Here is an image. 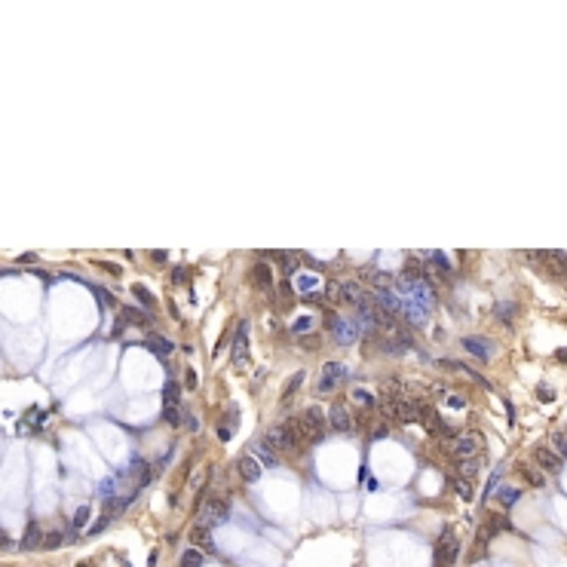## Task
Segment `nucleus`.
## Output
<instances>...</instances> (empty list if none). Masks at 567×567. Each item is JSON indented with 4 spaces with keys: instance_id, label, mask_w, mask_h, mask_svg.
<instances>
[{
    "instance_id": "4468645a",
    "label": "nucleus",
    "mask_w": 567,
    "mask_h": 567,
    "mask_svg": "<svg viewBox=\"0 0 567 567\" xmlns=\"http://www.w3.org/2000/svg\"><path fill=\"white\" fill-rule=\"evenodd\" d=\"M249 279H252V285H255V288H261V291H270V288H273V270H270L264 261H258L255 267H252Z\"/></svg>"
},
{
    "instance_id": "49530a36",
    "label": "nucleus",
    "mask_w": 567,
    "mask_h": 567,
    "mask_svg": "<svg viewBox=\"0 0 567 567\" xmlns=\"http://www.w3.org/2000/svg\"><path fill=\"white\" fill-rule=\"evenodd\" d=\"M108 521H111V515H101V521H95L92 527H89V534H98L101 527H108Z\"/></svg>"
},
{
    "instance_id": "aec40b11",
    "label": "nucleus",
    "mask_w": 567,
    "mask_h": 567,
    "mask_svg": "<svg viewBox=\"0 0 567 567\" xmlns=\"http://www.w3.org/2000/svg\"><path fill=\"white\" fill-rule=\"evenodd\" d=\"M518 313V304H512V300H503V304H494V316L500 319L503 325H512V319Z\"/></svg>"
},
{
    "instance_id": "603ef678",
    "label": "nucleus",
    "mask_w": 567,
    "mask_h": 567,
    "mask_svg": "<svg viewBox=\"0 0 567 567\" xmlns=\"http://www.w3.org/2000/svg\"><path fill=\"white\" fill-rule=\"evenodd\" d=\"M564 435H567V429H564Z\"/></svg>"
},
{
    "instance_id": "393cba45",
    "label": "nucleus",
    "mask_w": 567,
    "mask_h": 567,
    "mask_svg": "<svg viewBox=\"0 0 567 567\" xmlns=\"http://www.w3.org/2000/svg\"><path fill=\"white\" fill-rule=\"evenodd\" d=\"M304 380H307V374H304V371H297V374H291V377H288V383L282 386V402H288V399H291V393H294V389H297L300 383H304Z\"/></svg>"
},
{
    "instance_id": "20e7f679",
    "label": "nucleus",
    "mask_w": 567,
    "mask_h": 567,
    "mask_svg": "<svg viewBox=\"0 0 567 567\" xmlns=\"http://www.w3.org/2000/svg\"><path fill=\"white\" fill-rule=\"evenodd\" d=\"M347 377H350V368H347V365H341V362H325V365H322V377H319L316 389H319V393H334V389H338Z\"/></svg>"
},
{
    "instance_id": "412c9836",
    "label": "nucleus",
    "mask_w": 567,
    "mask_h": 567,
    "mask_svg": "<svg viewBox=\"0 0 567 567\" xmlns=\"http://www.w3.org/2000/svg\"><path fill=\"white\" fill-rule=\"evenodd\" d=\"M163 402H166V408H178V402H181V383L169 380L166 389H163Z\"/></svg>"
},
{
    "instance_id": "3c124183",
    "label": "nucleus",
    "mask_w": 567,
    "mask_h": 567,
    "mask_svg": "<svg viewBox=\"0 0 567 567\" xmlns=\"http://www.w3.org/2000/svg\"><path fill=\"white\" fill-rule=\"evenodd\" d=\"M555 359H558V362H567V350H558V353H555Z\"/></svg>"
},
{
    "instance_id": "c9c22d12",
    "label": "nucleus",
    "mask_w": 567,
    "mask_h": 567,
    "mask_svg": "<svg viewBox=\"0 0 567 567\" xmlns=\"http://www.w3.org/2000/svg\"><path fill=\"white\" fill-rule=\"evenodd\" d=\"M163 420L169 423V426H178V423H181V411H178V408H166Z\"/></svg>"
},
{
    "instance_id": "ddd939ff",
    "label": "nucleus",
    "mask_w": 567,
    "mask_h": 567,
    "mask_svg": "<svg viewBox=\"0 0 567 567\" xmlns=\"http://www.w3.org/2000/svg\"><path fill=\"white\" fill-rule=\"evenodd\" d=\"M420 417H423V426H426L432 435H451V429L438 420V411L429 408V405H420Z\"/></svg>"
},
{
    "instance_id": "9d476101",
    "label": "nucleus",
    "mask_w": 567,
    "mask_h": 567,
    "mask_svg": "<svg viewBox=\"0 0 567 567\" xmlns=\"http://www.w3.org/2000/svg\"><path fill=\"white\" fill-rule=\"evenodd\" d=\"M236 368H242L249 362V322H239L236 325V338H233V353H230Z\"/></svg>"
},
{
    "instance_id": "c756f323",
    "label": "nucleus",
    "mask_w": 567,
    "mask_h": 567,
    "mask_svg": "<svg viewBox=\"0 0 567 567\" xmlns=\"http://www.w3.org/2000/svg\"><path fill=\"white\" fill-rule=\"evenodd\" d=\"M478 466H482V463H478V457H466V460H460V472H463L466 478H475V475H478Z\"/></svg>"
},
{
    "instance_id": "7c9ffc66",
    "label": "nucleus",
    "mask_w": 567,
    "mask_h": 567,
    "mask_svg": "<svg viewBox=\"0 0 567 567\" xmlns=\"http://www.w3.org/2000/svg\"><path fill=\"white\" fill-rule=\"evenodd\" d=\"M65 546V534L62 530H49V534H43V549H59Z\"/></svg>"
},
{
    "instance_id": "6ab92c4d",
    "label": "nucleus",
    "mask_w": 567,
    "mask_h": 567,
    "mask_svg": "<svg viewBox=\"0 0 567 567\" xmlns=\"http://www.w3.org/2000/svg\"><path fill=\"white\" fill-rule=\"evenodd\" d=\"M43 546V534H40V524L37 521H31L25 527V537H22V549H37Z\"/></svg>"
},
{
    "instance_id": "bb28decb",
    "label": "nucleus",
    "mask_w": 567,
    "mask_h": 567,
    "mask_svg": "<svg viewBox=\"0 0 567 567\" xmlns=\"http://www.w3.org/2000/svg\"><path fill=\"white\" fill-rule=\"evenodd\" d=\"M325 297H328V304H341V300H344V282H328V285H325Z\"/></svg>"
},
{
    "instance_id": "9b49d317",
    "label": "nucleus",
    "mask_w": 567,
    "mask_h": 567,
    "mask_svg": "<svg viewBox=\"0 0 567 567\" xmlns=\"http://www.w3.org/2000/svg\"><path fill=\"white\" fill-rule=\"evenodd\" d=\"M478 448H482V435H475V432H469V435H457V438L451 441V451H454V457H460V460L475 457Z\"/></svg>"
},
{
    "instance_id": "e433bc0d",
    "label": "nucleus",
    "mask_w": 567,
    "mask_h": 567,
    "mask_svg": "<svg viewBox=\"0 0 567 567\" xmlns=\"http://www.w3.org/2000/svg\"><path fill=\"white\" fill-rule=\"evenodd\" d=\"M279 264H282V270H285L288 276H291V273H297V270H294V258H291V255H279Z\"/></svg>"
},
{
    "instance_id": "f704fd0d",
    "label": "nucleus",
    "mask_w": 567,
    "mask_h": 567,
    "mask_svg": "<svg viewBox=\"0 0 567 567\" xmlns=\"http://www.w3.org/2000/svg\"><path fill=\"white\" fill-rule=\"evenodd\" d=\"M552 445H555V451L564 457V454H567V435H564V432H555V435H552Z\"/></svg>"
},
{
    "instance_id": "de8ad7c7",
    "label": "nucleus",
    "mask_w": 567,
    "mask_h": 567,
    "mask_svg": "<svg viewBox=\"0 0 567 567\" xmlns=\"http://www.w3.org/2000/svg\"><path fill=\"white\" fill-rule=\"evenodd\" d=\"M95 294H98V300H101V304H104V307H114V297H111L108 291H101V288H98Z\"/></svg>"
},
{
    "instance_id": "5701e85b",
    "label": "nucleus",
    "mask_w": 567,
    "mask_h": 567,
    "mask_svg": "<svg viewBox=\"0 0 567 567\" xmlns=\"http://www.w3.org/2000/svg\"><path fill=\"white\" fill-rule=\"evenodd\" d=\"M123 319H129L132 325H150L153 319L147 316V313H141V310H135V307H123V313H120Z\"/></svg>"
},
{
    "instance_id": "f8f14e48",
    "label": "nucleus",
    "mask_w": 567,
    "mask_h": 567,
    "mask_svg": "<svg viewBox=\"0 0 567 567\" xmlns=\"http://www.w3.org/2000/svg\"><path fill=\"white\" fill-rule=\"evenodd\" d=\"M534 457H537V463H540L546 472H552V475H558V472L564 469V460H561V454H558L555 448H546V445H540V448L534 451Z\"/></svg>"
},
{
    "instance_id": "4be33fe9",
    "label": "nucleus",
    "mask_w": 567,
    "mask_h": 567,
    "mask_svg": "<svg viewBox=\"0 0 567 567\" xmlns=\"http://www.w3.org/2000/svg\"><path fill=\"white\" fill-rule=\"evenodd\" d=\"M491 534H494V527L491 524H485L482 530H478V537H475V552H472V558H482L485 552H488V540H491Z\"/></svg>"
},
{
    "instance_id": "c03bdc74",
    "label": "nucleus",
    "mask_w": 567,
    "mask_h": 567,
    "mask_svg": "<svg viewBox=\"0 0 567 567\" xmlns=\"http://www.w3.org/2000/svg\"><path fill=\"white\" fill-rule=\"evenodd\" d=\"M98 267L108 270V273H114V276H120V267H117V264H111V261H98Z\"/></svg>"
},
{
    "instance_id": "1a4fd4ad",
    "label": "nucleus",
    "mask_w": 567,
    "mask_h": 567,
    "mask_svg": "<svg viewBox=\"0 0 567 567\" xmlns=\"http://www.w3.org/2000/svg\"><path fill=\"white\" fill-rule=\"evenodd\" d=\"M460 347H463L466 353H472L475 359H482V362H491L494 359V344L488 338H478V334H466L463 341H460Z\"/></svg>"
},
{
    "instance_id": "2eb2a0df",
    "label": "nucleus",
    "mask_w": 567,
    "mask_h": 567,
    "mask_svg": "<svg viewBox=\"0 0 567 567\" xmlns=\"http://www.w3.org/2000/svg\"><path fill=\"white\" fill-rule=\"evenodd\" d=\"M236 469H239V475L245 478V482H258V478H261V463H258L252 454H242L239 463H236Z\"/></svg>"
},
{
    "instance_id": "72a5a7b5",
    "label": "nucleus",
    "mask_w": 567,
    "mask_h": 567,
    "mask_svg": "<svg viewBox=\"0 0 567 567\" xmlns=\"http://www.w3.org/2000/svg\"><path fill=\"white\" fill-rule=\"evenodd\" d=\"M454 488H457V494H460L463 500H472V485H469V482H463V478H457V482H454Z\"/></svg>"
},
{
    "instance_id": "7ed1b4c3",
    "label": "nucleus",
    "mask_w": 567,
    "mask_h": 567,
    "mask_svg": "<svg viewBox=\"0 0 567 567\" xmlns=\"http://www.w3.org/2000/svg\"><path fill=\"white\" fill-rule=\"evenodd\" d=\"M264 445H267L270 451H291L297 445V423H294V417L285 420V423L270 426L267 435H264Z\"/></svg>"
},
{
    "instance_id": "58836bf2",
    "label": "nucleus",
    "mask_w": 567,
    "mask_h": 567,
    "mask_svg": "<svg viewBox=\"0 0 567 567\" xmlns=\"http://www.w3.org/2000/svg\"><path fill=\"white\" fill-rule=\"evenodd\" d=\"M233 429H236V420H230L227 426H221V429H218V438H221V441H227L230 435H233Z\"/></svg>"
},
{
    "instance_id": "37998d69",
    "label": "nucleus",
    "mask_w": 567,
    "mask_h": 567,
    "mask_svg": "<svg viewBox=\"0 0 567 567\" xmlns=\"http://www.w3.org/2000/svg\"><path fill=\"white\" fill-rule=\"evenodd\" d=\"M432 261H435V264H438V267L445 270V273L451 270V264H448V258H445V255H438V252H435V255H432Z\"/></svg>"
},
{
    "instance_id": "a211bd4d",
    "label": "nucleus",
    "mask_w": 567,
    "mask_h": 567,
    "mask_svg": "<svg viewBox=\"0 0 567 567\" xmlns=\"http://www.w3.org/2000/svg\"><path fill=\"white\" fill-rule=\"evenodd\" d=\"M190 543H197L193 549H203V552H212V549H215V543H212V534H209V527H203V524L193 527Z\"/></svg>"
},
{
    "instance_id": "c85d7f7f",
    "label": "nucleus",
    "mask_w": 567,
    "mask_h": 567,
    "mask_svg": "<svg viewBox=\"0 0 567 567\" xmlns=\"http://www.w3.org/2000/svg\"><path fill=\"white\" fill-rule=\"evenodd\" d=\"M518 500H521V491H518V488H503V491H500V503H503L506 509L515 506Z\"/></svg>"
},
{
    "instance_id": "2f4dec72",
    "label": "nucleus",
    "mask_w": 567,
    "mask_h": 567,
    "mask_svg": "<svg viewBox=\"0 0 567 567\" xmlns=\"http://www.w3.org/2000/svg\"><path fill=\"white\" fill-rule=\"evenodd\" d=\"M521 475L527 478V485L543 488V472H540V469H534V466H521Z\"/></svg>"
},
{
    "instance_id": "473e14b6",
    "label": "nucleus",
    "mask_w": 567,
    "mask_h": 567,
    "mask_svg": "<svg viewBox=\"0 0 567 567\" xmlns=\"http://www.w3.org/2000/svg\"><path fill=\"white\" fill-rule=\"evenodd\" d=\"M86 521H89V506H80L77 512H74V518H71V524H74L77 530H83L86 527Z\"/></svg>"
},
{
    "instance_id": "09e8293b",
    "label": "nucleus",
    "mask_w": 567,
    "mask_h": 567,
    "mask_svg": "<svg viewBox=\"0 0 567 567\" xmlns=\"http://www.w3.org/2000/svg\"><path fill=\"white\" fill-rule=\"evenodd\" d=\"M537 396H540L543 402H552V399H555V396H552V389H549V386H540V389H537Z\"/></svg>"
},
{
    "instance_id": "a878e982",
    "label": "nucleus",
    "mask_w": 567,
    "mask_h": 567,
    "mask_svg": "<svg viewBox=\"0 0 567 567\" xmlns=\"http://www.w3.org/2000/svg\"><path fill=\"white\" fill-rule=\"evenodd\" d=\"M181 567H203V549H187L181 555Z\"/></svg>"
},
{
    "instance_id": "f3484780",
    "label": "nucleus",
    "mask_w": 567,
    "mask_h": 567,
    "mask_svg": "<svg viewBox=\"0 0 567 567\" xmlns=\"http://www.w3.org/2000/svg\"><path fill=\"white\" fill-rule=\"evenodd\" d=\"M328 423H331V426L338 429V432H347V429H350V411L344 408L341 402H334V405H331V411H328Z\"/></svg>"
},
{
    "instance_id": "6e6552de",
    "label": "nucleus",
    "mask_w": 567,
    "mask_h": 567,
    "mask_svg": "<svg viewBox=\"0 0 567 567\" xmlns=\"http://www.w3.org/2000/svg\"><path fill=\"white\" fill-rule=\"evenodd\" d=\"M543 267H546V273L549 276H567V255L564 252H555V249H543V252H537L534 255Z\"/></svg>"
},
{
    "instance_id": "a19ab883",
    "label": "nucleus",
    "mask_w": 567,
    "mask_h": 567,
    "mask_svg": "<svg viewBox=\"0 0 567 567\" xmlns=\"http://www.w3.org/2000/svg\"><path fill=\"white\" fill-rule=\"evenodd\" d=\"M172 282H187V270H184V267H175V270H172Z\"/></svg>"
},
{
    "instance_id": "f257e3e1",
    "label": "nucleus",
    "mask_w": 567,
    "mask_h": 567,
    "mask_svg": "<svg viewBox=\"0 0 567 567\" xmlns=\"http://www.w3.org/2000/svg\"><path fill=\"white\" fill-rule=\"evenodd\" d=\"M294 423H297V445H313V441H319L322 432H325L322 408H316V405L304 408V414L294 417Z\"/></svg>"
},
{
    "instance_id": "39448f33",
    "label": "nucleus",
    "mask_w": 567,
    "mask_h": 567,
    "mask_svg": "<svg viewBox=\"0 0 567 567\" xmlns=\"http://www.w3.org/2000/svg\"><path fill=\"white\" fill-rule=\"evenodd\" d=\"M457 552H460L457 537L451 534V530H445L441 540H438V546H435V567H451L457 561Z\"/></svg>"
},
{
    "instance_id": "b1692460",
    "label": "nucleus",
    "mask_w": 567,
    "mask_h": 567,
    "mask_svg": "<svg viewBox=\"0 0 567 567\" xmlns=\"http://www.w3.org/2000/svg\"><path fill=\"white\" fill-rule=\"evenodd\" d=\"M147 347H153L159 356H166V353H172L175 350V344L172 341H166V338H159V334H147Z\"/></svg>"
},
{
    "instance_id": "8fccbe9b",
    "label": "nucleus",
    "mask_w": 567,
    "mask_h": 567,
    "mask_svg": "<svg viewBox=\"0 0 567 567\" xmlns=\"http://www.w3.org/2000/svg\"><path fill=\"white\" fill-rule=\"evenodd\" d=\"M448 402H451V408H466V399H463V396H451Z\"/></svg>"
},
{
    "instance_id": "0eeeda50",
    "label": "nucleus",
    "mask_w": 567,
    "mask_h": 567,
    "mask_svg": "<svg viewBox=\"0 0 567 567\" xmlns=\"http://www.w3.org/2000/svg\"><path fill=\"white\" fill-rule=\"evenodd\" d=\"M227 503L224 500H206L203 509H200V524L203 527H215V524H224L227 521Z\"/></svg>"
},
{
    "instance_id": "a18cd8bd",
    "label": "nucleus",
    "mask_w": 567,
    "mask_h": 567,
    "mask_svg": "<svg viewBox=\"0 0 567 567\" xmlns=\"http://www.w3.org/2000/svg\"><path fill=\"white\" fill-rule=\"evenodd\" d=\"M184 386H187V389L197 386V371H190V368H187V374H184Z\"/></svg>"
},
{
    "instance_id": "423d86ee",
    "label": "nucleus",
    "mask_w": 567,
    "mask_h": 567,
    "mask_svg": "<svg viewBox=\"0 0 567 567\" xmlns=\"http://www.w3.org/2000/svg\"><path fill=\"white\" fill-rule=\"evenodd\" d=\"M328 328L338 344H356L359 341V322L356 319H328Z\"/></svg>"
},
{
    "instance_id": "4c0bfd02",
    "label": "nucleus",
    "mask_w": 567,
    "mask_h": 567,
    "mask_svg": "<svg viewBox=\"0 0 567 567\" xmlns=\"http://www.w3.org/2000/svg\"><path fill=\"white\" fill-rule=\"evenodd\" d=\"M353 396H356V402H359V405H374V396H371L368 389H356Z\"/></svg>"
},
{
    "instance_id": "dca6fc26",
    "label": "nucleus",
    "mask_w": 567,
    "mask_h": 567,
    "mask_svg": "<svg viewBox=\"0 0 567 567\" xmlns=\"http://www.w3.org/2000/svg\"><path fill=\"white\" fill-rule=\"evenodd\" d=\"M344 300H350V304H356V307H365V304H368V294H365V288L359 285L356 279H347V282H344Z\"/></svg>"
},
{
    "instance_id": "ea45409f",
    "label": "nucleus",
    "mask_w": 567,
    "mask_h": 567,
    "mask_svg": "<svg viewBox=\"0 0 567 567\" xmlns=\"http://www.w3.org/2000/svg\"><path fill=\"white\" fill-rule=\"evenodd\" d=\"M316 282H319L316 276H297V285H300V288H313Z\"/></svg>"
},
{
    "instance_id": "cd10ccee",
    "label": "nucleus",
    "mask_w": 567,
    "mask_h": 567,
    "mask_svg": "<svg viewBox=\"0 0 567 567\" xmlns=\"http://www.w3.org/2000/svg\"><path fill=\"white\" fill-rule=\"evenodd\" d=\"M132 294H135V297H138V300H141L144 307H150V310H153V304H156V300H153V294H150L144 285H141V282H135V285H132Z\"/></svg>"
},
{
    "instance_id": "f03ea898",
    "label": "nucleus",
    "mask_w": 567,
    "mask_h": 567,
    "mask_svg": "<svg viewBox=\"0 0 567 567\" xmlns=\"http://www.w3.org/2000/svg\"><path fill=\"white\" fill-rule=\"evenodd\" d=\"M383 414H386V420H396L402 426H408V423H414L420 417V405L405 396H389L383 402Z\"/></svg>"
},
{
    "instance_id": "79ce46f5",
    "label": "nucleus",
    "mask_w": 567,
    "mask_h": 567,
    "mask_svg": "<svg viewBox=\"0 0 567 567\" xmlns=\"http://www.w3.org/2000/svg\"><path fill=\"white\" fill-rule=\"evenodd\" d=\"M310 322H313V319H307V316H304V319H297V322H294V331H297V334H304V331L310 328Z\"/></svg>"
}]
</instances>
